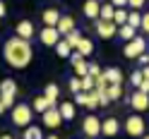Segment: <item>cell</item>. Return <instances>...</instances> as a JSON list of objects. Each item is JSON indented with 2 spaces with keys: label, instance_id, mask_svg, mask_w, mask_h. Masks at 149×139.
<instances>
[{
  "label": "cell",
  "instance_id": "cell-16",
  "mask_svg": "<svg viewBox=\"0 0 149 139\" xmlns=\"http://www.w3.org/2000/svg\"><path fill=\"white\" fill-rule=\"evenodd\" d=\"M104 77L108 79V84H123V72H120V67H106Z\"/></svg>",
  "mask_w": 149,
  "mask_h": 139
},
{
  "label": "cell",
  "instance_id": "cell-38",
  "mask_svg": "<svg viewBox=\"0 0 149 139\" xmlns=\"http://www.w3.org/2000/svg\"><path fill=\"white\" fill-rule=\"evenodd\" d=\"M101 72H104V70H99V65H96V62H89V75L94 77V79L101 75Z\"/></svg>",
  "mask_w": 149,
  "mask_h": 139
},
{
  "label": "cell",
  "instance_id": "cell-2",
  "mask_svg": "<svg viewBox=\"0 0 149 139\" xmlns=\"http://www.w3.org/2000/svg\"><path fill=\"white\" fill-rule=\"evenodd\" d=\"M34 118V108L26 103H15L12 106V125L17 127H29Z\"/></svg>",
  "mask_w": 149,
  "mask_h": 139
},
{
  "label": "cell",
  "instance_id": "cell-27",
  "mask_svg": "<svg viewBox=\"0 0 149 139\" xmlns=\"http://www.w3.org/2000/svg\"><path fill=\"white\" fill-rule=\"evenodd\" d=\"M22 139H43V137H41V127H36V125L24 127V134H22Z\"/></svg>",
  "mask_w": 149,
  "mask_h": 139
},
{
  "label": "cell",
  "instance_id": "cell-25",
  "mask_svg": "<svg viewBox=\"0 0 149 139\" xmlns=\"http://www.w3.org/2000/svg\"><path fill=\"white\" fill-rule=\"evenodd\" d=\"M0 94H17V82L15 79H3L0 82Z\"/></svg>",
  "mask_w": 149,
  "mask_h": 139
},
{
  "label": "cell",
  "instance_id": "cell-18",
  "mask_svg": "<svg viewBox=\"0 0 149 139\" xmlns=\"http://www.w3.org/2000/svg\"><path fill=\"white\" fill-rule=\"evenodd\" d=\"M43 96L51 101V103H55L58 106V96H60V86L58 84H46L43 86Z\"/></svg>",
  "mask_w": 149,
  "mask_h": 139
},
{
  "label": "cell",
  "instance_id": "cell-11",
  "mask_svg": "<svg viewBox=\"0 0 149 139\" xmlns=\"http://www.w3.org/2000/svg\"><path fill=\"white\" fill-rule=\"evenodd\" d=\"M15 34L19 36V39L31 41V39H34V34H36V29H34V24H31L29 19H22V22H17V26H15Z\"/></svg>",
  "mask_w": 149,
  "mask_h": 139
},
{
  "label": "cell",
  "instance_id": "cell-31",
  "mask_svg": "<svg viewBox=\"0 0 149 139\" xmlns=\"http://www.w3.org/2000/svg\"><path fill=\"white\" fill-rule=\"evenodd\" d=\"M15 98H17V94H0V103H3V108L7 110V108L15 106Z\"/></svg>",
  "mask_w": 149,
  "mask_h": 139
},
{
  "label": "cell",
  "instance_id": "cell-45",
  "mask_svg": "<svg viewBox=\"0 0 149 139\" xmlns=\"http://www.w3.org/2000/svg\"><path fill=\"white\" fill-rule=\"evenodd\" d=\"M0 139H12V137L10 134H0Z\"/></svg>",
  "mask_w": 149,
  "mask_h": 139
},
{
  "label": "cell",
  "instance_id": "cell-44",
  "mask_svg": "<svg viewBox=\"0 0 149 139\" xmlns=\"http://www.w3.org/2000/svg\"><path fill=\"white\" fill-rule=\"evenodd\" d=\"M142 77L149 79V65H144V67H142Z\"/></svg>",
  "mask_w": 149,
  "mask_h": 139
},
{
  "label": "cell",
  "instance_id": "cell-23",
  "mask_svg": "<svg viewBox=\"0 0 149 139\" xmlns=\"http://www.w3.org/2000/svg\"><path fill=\"white\" fill-rule=\"evenodd\" d=\"M53 48H55V53H58V58H70V53H72V46L68 41H58Z\"/></svg>",
  "mask_w": 149,
  "mask_h": 139
},
{
  "label": "cell",
  "instance_id": "cell-7",
  "mask_svg": "<svg viewBox=\"0 0 149 139\" xmlns=\"http://www.w3.org/2000/svg\"><path fill=\"white\" fill-rule=\"evenodd\" d=\"M82 132H84L89 139H94L101 134V120L96 115H87L84 120H82Z\"/></svg>",
  "mask_w": 149,
  "mask_h": 139
},
{
  "label": "cell",
  "instance_id": "cell-24",
  "mask_svg": "<svg viewBox=\"0 0 149 139\" xmlns=\"http://www.w3.org/2000/svg\"><path fill=\"white\" fill-rule=\"evenodd\" d=\"M106 94H108L111 101H120V98H123V84H108Z\"/></svg>",
  "mask_w": 149,
  "mask_h": 139
},
{
  "label": "cell",
  "instance_id": "cell-12",
  "mask_svg": "<svg viewBox=\"0 0 149 139\" xmlns=\"http://www.w3.org/2000/svg\"><path fill=\"white\" fill-rule=\"evenodd\" d=\"M55 29H58L63 36H68L72 29H77V26H74V19L70 15H60V19H58V24H55Z\"/></svg>",
  "mask_w": 149,
  "mask_h": 139
},
{
  "label": "cell",
  "instance_id": "cell-39",
  "mask_svg": "<svg viewBox=\"0 0 149 139\" xmlns=\"http://www.w3.org/2000/svg\"><path fill=\"white\" fill-rule=\"evenodd\" d=\"M144 3H147V0H127V5L132 7V10H142Z\"/></svg>",
  "mask_w": 149,
  "mask_h": 139
},
{
  "label": "cell",
  "instance_id": "cell-30",
  "mask_svg": "<svg viewBox=\"0 0 149 139\" xmlns=\"http://www.w3.org/2000/svg\"><path fill=\"white\" fill-rule=\"evenodd\" d=\"M79 39H82V34H79V29H72L68 36H65V41H68L72 48H77V43H79Z\"/></svg>",
  "mask_w": 149,
  "mask_h": 139
},
{
  "label": "cell",
  "instance_id": "cell-42",
  "mask_svg": "<svg viewBox=\"0 0 149 139\" xmlns=\"http://www.w3.org/2000/svg\"><path fill=\"white\" fill-rule=\"evenodd\" d=\"M108 3L113 5V7H125V5H127V0H108Z\"/></svg>",
  "mask_w": 149,
  "mask_h": 139
},
{
  "label": "cell",
  "instance_id": "cell-28",
  "mask_svg": "<svg viewBox=\"0 0 149 139\" xmlns=\"http://www.w3.org/2000/svg\"><path fill=\"white\" fill-rule=\"evenodd\" d=\"M127 24L135 26V29H139V24H142V15H139L137 10H130L127 12Z\"/></svg>",
  "mask_w": 149,
  "mask_h": 139
},
{
  "label": "cell",
  "instance_id": "cell-46",
  "mask_svg": "<svg viewBox=\"0 0 149 139\" xmlns=\"http://www.w3.org/2000/svg\"><path fill=\"white\" fill-rule=\"evenodd\" d=\"M46 139H60V137L58 134H51V137H46Z\"/></svg>",
  "mask_w": 149,
  "mask_h": 139
},
{
  "label": "cell",
  "instance_id": "cell-49",
  "mask_svg": "<svg viewBox=\"0 0 149 139\" xmlns=\"http://www.w3.org/2000/svg\"><path fill=\"white\" fill-rule=\"evenodd\" d=\"M0 26H3V19H0Z\"/></svg>",
  "mask_w": 149,
  "mask_h": 139
},
{
  "label": "cell",
  "instance_id": "cell-34",
  "mask_svg": "<svg viewBox=\"0 0 149 139\" xmlns=\"http://www.w3.org/2000/svg\"><path fill=\"white\" fill-rule=\"evenodd\" d=\"M87 108H89V110L101 108V106H99V96H96V91H89V103H87Z\"/></svg>",
  "mask_w": 149,
  "mask_h": 139
},
{
  "label": "cell",
  "instance_id": "cell-26",
  "mask_svg": "<svg viewBox=\"0 0 149 139\" xmlns=\"http://www.w3.org/2000/svg\"><path fill=\"white\" fill-rule=\"evenodd\" d=\"M127 12H130V10H125V7H116V12H113V22H116L118 26L127 24Z\"/></svg>",
  "mask_w": 149,
  "mask_h": 139
},
{
  "label": "cell",
  "instance_id": "cell-48",
  "mask_svg": "<svg viewBox=\"0 0 149 139\" xmlns=\"http://www.w3.org/2000/svg\"><path fill=\"white\" fill-rule=\"evenodd\" d=\"M139 139H149V134H142V137H139Z\"/></svg>",
  "mask_w": 149,
  "mask_h": 139
},
{
  "label": "cell",
  "instance_id": "cell-13",
  "mask_svg": "<svg viewBox=\"0 0 149 139\" xmlns=\"http://www.w3.org/2000/svg\"><path fill=\"white\" fill-rule=\"evenodd\" d=\"M58 19H60V10L58 7H48V10H43V15H41L43 26H55Z\"/></svg>",
  "mask_w": 149,
  "mask_h": 139
},
{
  "label": "cell",
  "instance_id": "cell-20",
  "mask_svg": "<svg viewBox=\"0 0 149 139\" xmlns=\"http://www.w3.org/2000/svg\"><path fill=\"white\" fill-rule=\"evenodd\" d=\"M74 50H77L79 55H84V58H87V55H91V53H94V43H91L89 39H84V36H82V39H79V43H77V48H74Z\"/></svg>",
  "mask_w": 149,
  "mask_h": 139
},
{
  "label": "cell",
  "instance_id": "cell-21",
  "mask_svg": "<svg viewBox=\"0 0 149 139\" xmlns=\"http://www.w3.org/2000/svg\"><path fill=\"white\" fill-rule=\"evenodd\" d=\"M118 36L123 41H132L135 36H137V29H135V26H130V24H123V26H118Z\"/></svg>",
  "mask_w": 149,
  "mask_h": 139
},
{
  "label": "cell",
  "instance_id": "cell-33",
  "mask_svg": "<svg viewBox=\"0 0 149 139\" xmlns=\"http://www.w3.org/2000/svg\"><path fill=\"white\" fill-rule=\"evenodd\" d=\"M96 91V96H99V106L101 108H106L108 103H111V98H108V94H106V89H94Z\"/></svg>",
  "mask_w": 149,
  "mask_h": 139
},
{
  "label": "cell",
  "instance_id": "cell-5",
  "mask_svg": "<svg viewBox=\"0 0 149 139\" xmlns=\"http://www.w3.org/2000/svg\"><path fill=\"white\" fill-rule=\"evenodd\" d=\"M41 122L46 125V127H51V129H55V127H60L65 120H63V115H60V110H58V106H51L48 110H43L41 113Z\"/></svg>",
  "mask_w": 149,
  "mask_h": 139
},
{
  "label": "cell",
  "instance_id": "cell-17",
  "mask_svg": "<svg viewBox=\"0 0 149 139\" xmlns=\"http://www.w3.org/2000/svg\"><path fill=\"white\" fill-rule=\"evenodd\" d=\"M99 10H101L99 0H87L84 3V17H89V19H99Z\"/></svg>",
  "mask_w": 149,
  "mask_h": 139
},
{
  "label": "cell",
  "instance_id": "cell-4",
  "mask_svg": "<svg viewBox=\"0 0 149 139\" xmlns=\"http://www.w3.org/2000/svg\"><path fill=\"white\" fill-rule=\"evenodd\" d=\"M144 129H147V122H144V118L139 115V113L130 115V118L125 120V132H127L130 137H142Z\"/></svg>",
  "mask_w": 149,
  "mask_h": 139
},
{
  "label": "cell",
  "instance_id": "cell-43",
  "mask_svg": "<svg viewBox=\"0 0 149 139\" xmlns=\"http://www.w3.org/2000/svg\"><path fill=\"white\" fill-rule=\"evenodd\" d=\"M7 15V5L3 3V0H0V19H3V17Z\"/></svg>",
  "mask_w": 149,
  "mask_h": 139
},
{
  "label": "cell",
  "instance_id": "cell-6",
  "mask_svg": "<svg viewBox=\"0 0 149 139\" xmlns=\"http://www.w3.org/2000/svg\"><path fill=\"white\" fill-rule=\"evenodd\" d=\"M94 31L99 34V39H113L118 34V24L106 19H94Z\"/></svg>",
  "mask_w": 149,
  "mask_h": 139
},
{
  "label": "cell",
  "instance_id": "cell-47",
  "mask_svg": "<svg viewBox=\"0 0 149 139\" xmlns=\"http://www.w3.org/2000/svg\"><path fill=\"white\" fill-rule=\"evenodd\" d=\"M3 113H5V108H3V103H0V115H3Z\"/></svg>",
  "mask_w": 149,
  "mask_h": 139
},
{
  "label": "cell",
  "instance_id": "cell-19",
  "mask_svg": "<svg viewBox=\"0 0 149 139\" xmlns=\"http://www.w3.org/2000/svg\"><path fill=\"white\" fill-rule=\"evenodd\" d=\"M51 106H55V103H51L46 96H36L34 98V103H31V108H34V113H43V110H48Z\"/></svg>",
  "mask_w": 149,
  "mask_h": 139
},
{
  "label": "cell",
  "instance_id": "cell-35",
  "mask_svg": "<svg viewBox=\"0 0 149 139\" xmlns=\"http://www.w3.org/2000/svg\"><path fill=\"white\" fill-rule=\"evenodd\" d=\"M142 79H144V77H142V70H135L132 75H130V84H132V86L137 89V86H139V82H142Z\"/></svg>",
  "mask_w": 149,
  "mask_h": 139
},
{
  "label": "cell",
  "instance_id": "cell-36",
  "mask_svg": "<svg viewBox=\"0 0 149 139\" xmlns=\"http://www.w3.org/2000/svg\"><path fill=\"white\" fill-rule=\"evenodd\" d=\"M68 86H70V91H72V94H77V91H82V82H79V77H72Z\"/></svg>",
  "mask_w": 149,
  "mask_h": 139
},
{
  "label": "cell",
  "instance_id": "cell-29",
  "mask_svg": "<svg viewBox=\"0 0 149 139\" xmlns=\"http://www.w3.org/2000/svg\"><path fill=\"white\" fill-rule=\"evenodd\" d=\"M79 82H82V91H94V86H96V79L91 77V75L79 77Z\"/></svg>",
  "mask_w": 149,
  "mask_h": 139
},
{
  "label": "cell",
  "instance_id": "cell-32",
  "mask_svg": "<svg viewBox=\"0 0 149 139\" xmlns=\"http://www.w3.org/2000/svg\"><path fill=\"white\" fill-rule=\"evenodd\" d=\"M87 103H89V91H77V94H74V106H84L87 108Z\"/></svg>",
  "mask_w": 149,
  "mask_h": 139
},
{
  "label": "cell",
  "instance_id": "cell-8",
  "mask_svg": "<svg viewBox=\"0 0 149 139\" xmlns=\"http://www.w3.org/2000/svg\"><path fill=\"white\" fill-rule=\"evenodd\" d=\"M70 62H72V70H74V75H77V77L89 75V62L84 60V55H79L77 50L70 53Z\"/></svg>",
  "mask_w": 149,
  "mask_h": 139
},
{
  "label": "cell",
  "instance_id": "cell-41",
  "mask_svg": "<svg viewBox=\"0 0 149 139\" xmlns=\"http://www.w3.org/2000/svg\"><path fill=\"white\" fill-rule=\"evenodd\" d=\"M137 60H139V65H149V53L144 50V53H142V55H139V58H137Z\"/></svg>",
  "mask_w": 149,
  "mask_h": 139
},
{
  "label": "cell",
  "instance_id": "cell-14",
  "mask_svg": "<svg viewBox=\"0 0 149 139\" xmlns=\"http://www.w3.org/2000/svg\"><path fill=\"white\" fill-rule=\"evenodd\" d=\"M58 110L65 122H70V120H74V115H77V106L70 103V101H63V103H58Z\"/></svg>",
  "mask_w": 149,
  "mask_h": 139
},
{
  "label": "cell",
  "instance_id": "cell-37",
  "mask_svg": "<svg viewBox=\"0 0 149 139\" xmlns=\"http://www.w3.org/2000/svg\"><path fill=\"white\" fill-rule=\"evenodd\" d=\"M139 29H142L144 34H149V12L142 15V24H139Z\"/></svg>",
  "mask_w": 149,
  "mask_h": 139
},
{
  "label": "cell",
  "instance_id": "cell-9",
  "mask_svg": "<svg viewBox=\"0 0 149 139\" xmlns=\"http://www.w3.org/2000/svg\"><path fill=\"white\" fill-rule=\"evenodd\" d=\"M130 106L135 108V113H144V110L149 108V94H144V91L135 89L132 96H130Z\"/></svg>",
  "mask_w": 149,
  "mask_h": 139
},
{
  "label": "cell",
  "instance_id": "cell-15",
  "mask_svg": "<svg viewBox=\"0 0 149 139\" xmlns=\"http://www.w3.org/2000/svg\"><path fill=\"white\" fill-rule=\"evenodd\" d=\"M118 129H120V125H118L116 118H106L104 122H101V134H106V137H116Z\"/></svg>",
  "mask_w": 149,
  "mask_h": 139
},
{
  "label": "cell",
  "instance_id": "cell-10",
  "mask_svg": "<svg viewBox=\"0 0 149 139\" xmlns=\"http://www.w3.org/2000/svg\"><path fill=\"white\" fill-rule=\"evenodd\" d=\"M39 39H41L43 46H55V43L60 41V31L55 29V26H43L41 34H39Z\"/></svg>",
  "mask_w": 149,
  "mask_h": 139
},
{
  "label": "cell",
  "instance_id": "cell-3",
  "mask_svg": "<svg viewBox=\"0 0 149 139\" xmlns=\"http://www.w3.org/2000/svg\"><path fill=\"white\" fill-rule=\"evenodd\" d=\"M144 50H147V41H144V36H135L132 41H125L123 55H125V58H130V60H135V58H139Z\"/></svg>",
  "mask_w": 149,
  "mask_h": 139
},
{
  "label": "cell",
  "instance_id": "cell-1",
  "mask_svg": "<svg viewBox=\"0 0 149 139\" xmlns=\"http://www.w3.org/2000/svg\"><path fill=\"white\" fill-rule=\"evenodd\" d=\"M3 55H5V62L10 65L12 70H24L31 65L34 58V48L26 39H19V36H12L7 39L3 46Z\"/></svg>",
  "mask_w": 149,
  "mask_h": 139
},
{
  "label": "cell",
  "instance_id": "cell-22",
  "mask_svg": "<svg viewBox=\"0 0 149 139\" xmlns=\"http://www.w3.org/2000/svg\"><path fill=\"white\" fill-rule=\"evenodd\" d=\"M113 12H116V7H113V5H111L108 0H106V3L101 5V10H99V19H106V22H113Z\"/></svg>",
  "mask_w": 149,
  "mask_h": 139
},
{
  "label": "cell",
  "instance_id": "cell-50",
  "mask_svg": "<svg viewBox=\"0 0 149 139\" xmlns=\"http://www.w3.org/2000/svg\"><path fill=\"white\" fill-rule=\"evenodd\" d=\"M147 48H149V43H147Z\"/></svg>",
  "mask_w": 149,
  "mask_h": 139
},
{
  "label": "cell",
  "instance_id": "cell-40",
  "mask_svg": "<svg viewBox=\"0 0 149 139\" xmlns=\"http://www.w3.org/2000/svg\"><path fill=\"white\" fill-rule=\"evenodd\" d=\"M137 89H139V91H144V94H149V79H142Z\"/></svg>",
  "mask_w": 149,
  "mask_h": 139
}]
</instances>
